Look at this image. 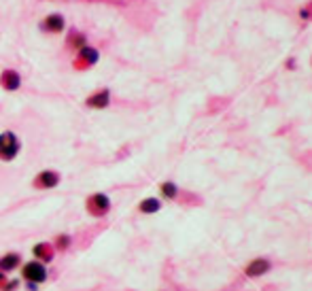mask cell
I'll use <instances>...</instances> for the list:
<instances>
[{
  "instance_id": "obj_1",
  "label": "cell",
  "mask_w": 312,
  "mask_h": 291,
  "mask_svg": "<svg viewBox=\"0 0 312 291\" xmlns=\"http://www.w3.org/2000/svg\"><path fill=\"white\" fill-rule=\"evenodd\" d=\"M21 151V140L15 132L5 130L0 134V162H13Z\"/></svg>"
},
{
  "instance_id": "obj_2",
  "label": "cell",
  "mask_w": 312,
  "mask_h": 291,
  "mask_svg": "<svg viewBox=\"0 0 312 291\" xmlns=\"http://www.w3.org/2000/svg\"><path fill=\"white\" fill-rule=\"evenodd\" d=\"M49 279V270L47 266L38 259H30L21 264V281L24 283H34V285H42Z\"/></svg>"
},
{
  "instance_id": "obj_3",
  "label": "cell",
  "mask_w": 312,
  "mask_h": 291,
  "mask_svg": "<svg viewBox=\"0 0 312 291\" xmlns=\"http://www.w3.org/2000/svg\"><path fill=\"white\" fill-rule=\"evenodd\" d=\"M85 211H87L92 217H106L110 213V198L102 192L92 194L87 200H85Z\"/></svg>"
},
{
  "instance_id": "obj_4",
  "label": "cell",
  "mask_w": 312,
  "mask_h": 291,
  "mask_svg": "<svg viewBox=\"0 0 312 291\" xmlns=\"http://www.w3.org/2000/svg\"><path fill=\"white\" fill-rule=\"evenodd\" d=\"M58 185H60V172H55V170H42L32 179L34 189H53Z\"/></svg>"
},
{
  "instance_id": "obj_5",
  "label": "cell",
  "mask_w": 312,
  "mask_h": 291,
  "mask_svg": "<svg viewBox=\"0 0 312 291\" xmlns=\"http://www.w3.org/2000/svg\"><path fill=\"white\" fill-rule=\"evenodd\" d=\"M270 268H272V261L268 257H255V259L249 261V266L244 268V274L251 276V279H259V276H263Z\"/></svg>"
},
{
  "instance_id": "obj_6",
  "label": "cell",
  "mask_w": 312,
  "mask_h": 291,
  "mask_svg": "<svg viewBox=\"0 0 312 291\" xmlns=\"http://www.w3.org/2000/svg\"><path fill=\"white\" fill-rule=\"evenodd\" d=\"M32 255H34V259L42 261V264L47 266V264H51V261L55 259V249H53L51 242H36L32 246Z\"/></svg>"
},
{
  "instance_id": "obj_7",
  "label": "cell",
  "mask_w": 312,
  "mask_h": 291,
  "mask_svg": "<svg viewBox=\"0 0 312 291\" xmlns=\"http://www.w3.org/2000/svg\"><path fill=\"white\" fill-rule=\"evenodd\" d=\"M0 85H3V90H7V92H17L19 87H21L19 72L13 70V68L3 70V75H0Z\"/></svg>"
},
{
  "instance_id": "obj_8",
  "label": "cell",
  "mask_w": 312,
  "mask_h": 291,
  "mask_svg": "<svg viewBox=\"0 0 312 291\" xmlns=\"http://www.w3.org/2000/svg\"><path fill=\"white\" fill-rule=\"evenodd\" d=\"M17 268H21V255L15 251H9L5 255H0V272H15Z\"/></svg>"
},
{
  "instance_id": "obj_9",
  "label": "cell",
  "mask_w": 312,
  "mask_h": 291,
  "mask_svg": "<svg viewBox=\"0 0 312 291\" xmlns=\"http://www.w3.org/2000/svg\"><path fill=\"white\" fill-rule=\"evenodd\" d=\"M108 105H110V92L108 90H98L85 100V107H90V109H106Z\"/></svg>"
},
{
  "instance_id": "obj_10",
  "label": "cell",
  "mask_w": 312,
  "mask_h": 291,
  "mask_svg": "<svg viewBox=\"0 0 312 291\" xmlns=\"http://www.w3.org/2000/svg\"><path fill=\"white\" fill-rule=\"evenodd\" d=\"M66 28V22H64V17L62 15H58V13H53V15H47L45 19L40 22V30L42 32H62Z\"/></svg>"
},
{
  "instance_id": "obj_11",
  "label": "cell",
  "mask_w": 312,
  "mask_h": 291,
  "mask_svg": "<svg viewBox=\"0 0 312 291\" xmlns=\"http://www.w3.org/2000/svg\"><path fill=\"white\" fill-rule=\"evenodd\" d=\"M138 211L143 215H155L162 211V200L160 198H145L143 202L138 204Z\"/></svg>"
},
{
  "instance_id": "obj_12",
  "label": "cell",
  "mask_w": 312,
  "mask_h": 291,
  "mask_svg": "<svg viewBox=\"0 0 312 291\" xmlns=\"http://www.w3.org/2000/svg\"><path fill=\"white\" fill-rule=\"evenodd\" d=\"M98 60H100V53H98V49L85 45L83 49H79V62L87 64V66H94Z\"/></svg>"
},
{
  "instance_id": "obj_13",
  "label": "cell",
  "mask_w": 312,
  "mask_h": 291,
  "mask_svg": "<svg viewBox=\"0 0 312 291\" xmlns=\"http://www.w3.org/2000/svg\"><path fill=\"white\" fill-rule=\"evenodd\" d=\"M160 194H162V198H166V200H176V198H179V187H176V183H172V181H164V183L160 185Z\"/></svg>"
},
{
  "instance_id": "obj_14",
  "label": "cell",
  "mask_w": 312,
  "mask_h": 291,
  "mask_svg": "<svg viewBox=\"0 0 312 291\" xmlns=\"http://www.w3.org/2000/svg\"><path fill=\"white\" fill-rule=\"evenodd\" d=\"M70 244H73V236H70V234H58V236L53 238V249L60 251V253L68 251Z\"/></svg>"
},
{
  "instance_id": "obj_15",
  "label": "cell",
  "mask_w": 312,
  "mask_h": 291,
  "mask_svg": "<svg viewBox=\"0 0 312 291\" xmlns=\"http://www.w3.org/2000/svg\"><path fill=\"white\" fill-rule=\"evenodd\" d=\"M85 45H87V40H85L83 34L75 32L73 36H68V47H75V49H83Z\"/></svg>"
},
{
  "instance_id": "obj_16",
  "label": "cell",
  "mask_w": 312,
  "mask_h": 291,
  "mask_svg": "<svg viewBox=\"0 0 312 291\" xmlns=\"http://www.w3.org/2000/svg\"><path fill=\"white\" fill-rule=\"evenodd\" d=\"M19 289V279H7L0 291H17Z\"/></svg>"
},
{
  "instance_id": "obj_17",
  "label": "cell",
  "mask_w": 312,
  "mask_h": 291,
  "mask_svg": "<svg viewBox=\"0 0 312 291\" xmlns=\"http://www.w3.org/2000/svg\"><path fill=\"white\" fill-rule=\"evenodd\" d=\"M26 289H28V291H38V285H34V283H26Z\"/></svg>"
},
{
  "instance_id": "obj_18",
  "label": "cell",
  "mask_w": 312,
  "mask_h": 291,
  "mask_svg": "<svg viewBox=\"0 0 312 291\" xmlns=\"http://www.w3.org/2000/svg\"><path fill=\"white\" fill-rule=\"evenodd\" d=\"M7 279H9V276H7L5 272H0V287H3V285H5V281H7Z\"/></svg>"
}]
</instances>
